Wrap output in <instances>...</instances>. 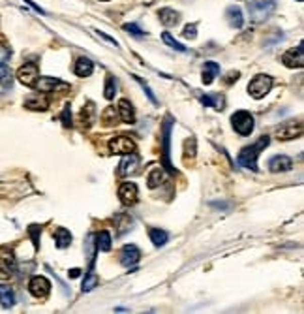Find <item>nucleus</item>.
Here are the masks:
<instances>
[{
  "label": "nucleus",
  "instance_id": "nucleus-1",
  "mask_svg": "<svg viewBox=\"0 0 304 314\" xmlns=\"http://www.w3.org/2000/svg\"><path fill=\"white\" fill-rule=\"evenodd\" d=\"M267 145H269V136H263V138H259L254 145L244 147L238 153V164L242 167H246V169L258 171V156L263 149H267Z\"/></svg>",
  "mask_w": 304,
  "mask_h": 314
},
{
  "label": "nucleus",
  "instance_id": "nucleus-2",
  "mask_svg": "<svg viewBox=\"0 0 304 314\" xmlns=\"http://www.w3.org/2000/svg\"><path fill=\"white\" fill-rule=\"evenodd\" d=\"M278 0H248V15L251 23H265L274 12Z\"/></svg>",
  "mask_w": 304,
  "mask_h": 314
},
{
  "label": "nucleus",
  "instance_id": "nucleus-3",
  "mask_svg": "<svg viewBox=\"0 0 304 314\" xmlns=\"http://www.w3.org/2000/svg\"><path fill=\"white\" fill-rule=\"evenodd\" d=\"M271 88H272V77L271 75L259 74L250 81V85H248V93H250L251 98H258L259 100V98H265L267 94L271 93Z\"/></svg>",
  "mask_w": 304,
  "mask_h": 314
},
{
  "label": "nucleus",
  "instance_id": "nucleus-4",
  "mask_svg": "<svg viewBox=\"0 0 304 314\" xmlns=\"http://www.w3.org/2000/svg\"><path fill=\"white\" fill-rule=\"evenodd\" d=\"M231 124L235 132L240 136H250L254 132V117L248 111H237L231 117Z\"/></svg>",
  "mask_w": 304,
  "mask_h": 314
},
{
  "label": "nucleus",
  "instance_id": "nucleus-5",
  "mask_svg": "<svg viewBox=\"0 0 304 314\" xmlns=\"http://www.w3.org/2000/svg\"><path fill=\"white\" fill-rule=\"evenodd\" d=\"M40 77V70L36 64L28 62V64H23L17 72V79L25 85V87H36V81Z\"/></svg>",
  "mask_w": 304,
  "mask_h": 314
},
{
  "label": "nucleus",
  "instance_id": "nucleus-6",
  "mask_svg": "<svg viewBox=\"0 0 304 314\" xmlns=\"http://www.w3.org/2000/svg\"><path fill=\"white\" fill-rule=\"evenodd\" d=\"M141 260V250H139L135 245H126L122 250H120V263L124 267H133L137 265V261Z\"/></svg>",
  "mask_w": 304,
  "mask_h": 314
},
{
  "label": "nucleus",
  "instance_id": "nucleus-7",
  "mask_svg": "<svg viewBox=\"0 0 304 314\" xmlns=\"http://www.w3.org/2000/svg\"><path fill=\"white\" fill-rule=\"evenodd\" d=\"M282 62H284L287 68H302L304 66V53H302V41L297 46V49H289L287 53L282 57Z\"/></svg>",
  "mask_w": 304,
  "mask_h": 314
},
{
  "label": "nucleus",
  "instance_id": "nucleus-8",
  "mask_svg": "<svg viewBox=\"0 0 304 314\" xmlns=\"http://www.w3.org/2000/svg\"><path fill=\"white\" fill-rule=\"evenodd\" d=\"M28 292L36 295V297H45L51 292V284H49L45 277H32L30 282H28Z\"/></svg>",
  "mask_w": 304,
  "mask_h": 314
},
{
  "label": "nucleus",
  "instance_id": "nucleus-9",
  "mask_svg": "<svg viewBox=\"0 0 304 314\" xmlns=\"http://www.w3.org/2000/svg\"><path fill=\"white\" fill-rule=\"evenodd\" d=\"M109 147H111V153L115 154H128L135 151V143L128 136H119L109 143Z\"/></svg>",
  "mask_w": 304,
  "mask_h": 314
},
{
  "label": "nucleus",
  "instance_id": "nucleus-10",
  "mask_svg": "<svg viewBox=\"0 0 304 314\" xmlns=\"http://www.w3.org/2000/svg\"><path fill=\"white\" fill-rule=\"evenodd\" d=\"M119 198L124 205H133L139 198L137 187L133 183H122L119 188Z\"/></svg>",
  "mask_w": 304,
  "mask_h": 314
},
{
  "label": "nucleus",
  "instance_id": "nucleus-11",
  "mask_svg": "<svg viewBox=\"0 0 304 314\" xmlns=\"http://www.w3.org/2000/svg\"><path fill=\"white\" fill-rule=\"evenodd\" d=\"M139 164H141V160H139L137 154H124V158H122V162H120L119 166V175H122V177H126V175H132L135 173L139 169Z\"/></svg>",
  "mask_w": 304,
  "mask_h": 314
},
{
  "label": "nucleus",
  "instance_id": "nucleus-12",
  "mask_svg": "<svg viewBox=\"0 0 304 314\" xmlns=\"http://www.w3.org/2000/svg\"><path fill=\"white\" fill-rule=\"evenodd\" d=\"M302 134V124L300 122H289V124H285V126H282L280 130L276 132V138L280 141H287V140H295V138H298V136Z\"/></svg>",
  "mask_w": 304,
  "mask_h": 314
},
{
  "label": "nucleus",
  "instance_id": "nucleus-13",
  "mask_svg": "<svg viewBox=\"0 0 304 314\" xmlns=\"http://www.w3.org/2000/svg\"><path fill=\"white\" fill-rule=\"evenodd\" d=\"M15 271V260H14V254L10 252V250H4V252H0V275L8 279V277H12Z\"/></svg>",
  "mask_w": 304,
  "mask_h": 314
},
{
  "label": "nucleus",
  "instance_id": "nucleus-14",
  "mask_svg": "<svg viewBox=\"0 0 304 314\" xmlns=\"http://www.w3.org/2000/svg\"><path fill=\"white\" fill-rule=\"evenodd\" d=\"M36 88L41 91V93H51V91H57V88H68V85L62 83L60 79H55V77H38Z\"/></svg>",
  "mask_w": 304,
  "mask_h": 314
},
{
  "label": "nucleus",
  "instance_id": "nucleus-15",
  "mask_svg": "<svg viewBox=\"0 0 304 314\" xmlns=\"http://www.w3.org/2000/svg\"><path fill=\"white\" fill-rule=\"evenodd\" d=\"M293 167V162H291L289 156H272L271 162H269V169L272 173H285Z\"/></svg>",
  "mask_w": 304,
  "mask_h": 314
},
{
  "label": "nucleus",
  "instance_id": "nucleus-16",
  "mask_svg": "<svg viewBox=\"0 0 304 314\" xmlns=\"http://www.w3.org/2000/svg\"><path fill=\"white\" fill-rule=\"evenodd\" d=\"M117 111H119L120 120H124L128 124H133V122H135V109H133V106L126 100V98H122V100L119 102V109H117Z\"/></svg>",
  "mask_w": 304,
  "mask_h": 314
},
{
  "label": "nucleus",
  "instance_id": "nucleus-17",
  "mask_svg": "<svg viewBox=\"0 0 304 314\" xmlns=\"http://www.w3.org/2000/svg\"><path fill=\"white\" fill-rule=\"evenodd\" d=\"M225 17H227V23L235 28H242V25H244L242 10H240L238 6H227V10H225Z\"/></svg>",
  "mask_w": 304,
  "mask_h": 314
},
{
  "label": "nucleus",
  "instance_id": "nucleus-18",
  "mask_svg": "<svg viewBox=\"0 0 304 314\" xmlns=\"http://www.w3.org/2000/svg\"><path fill=\"white\" fill-rule=\"evenodd\" d=\"M171 124H173V119L171 117H167L166 124H164V164L166 167L171 171V166H169V143H171Z\"/></svg>",
  "mask_w": 304,
  "mask_h": 314
},
{
  "label": "nucleus",
  "instance_id": "nucleus-19",
  "mask_svg": "<svg viewBox=\"0 0 304 314\" xmlns=\"http://www.w3.org/2000/svg\"><path fill=\"white\" fill-rule=\"evenodd\" d=\"M25 107L27 109H34V111H45L49 107V100L43 94H36V96H28L25 100Z\"/></svg>",
  "mask_w": 304,
  "mask_h": 314
},
{
  "label": "nucleus",
  "instance_id": "nucleus-20",
  "mask_svg": "<svg viewBox=\"0 0 304 314\" xmlns=\"http://www.w3.org/2000/svg\"><path fill=\"white\" fill-rule=\"evenodd\" d=\"M179 12H175L173 8H162L160 10V21L166 25V27H175L179 23Z\"/></svg>",
  "mask_w": 304,
  "mask_h": 314
},
{
  "label": "nucleus",
  "instance_id": "nucleus-21",
  "mask_svg": "<svg viewBox=\"0 0 304 314\" xmlns=\"http://www.w3.org/2000/svg\"><path fill=\"white\" fill-rule=\"evenodd\" d=\"M73 72H75V75H79V77H88V75H90L94 72V64L88 59L81 57V59L77 60V62H75V68H73Z\"/></svg>",
  "mask_w": 304,
  "mask_h": 314
},
{
  "label": "nucleus",
  "instance_id": "nucleus-22",
  "mask_svg": "<svg viewBox=\"0 0 304 314\" xmlns=\"http://www.w3.org/2000/svg\"><path fill=\"white\" fill-rule=\"evenodd\" d=\"M201 104H203V106H211V107H214V109L222 111L225 107V98L222 94H205V96H201Z\"/></svg>",
  "mask_w": 304,
  "mask_h": 314
},
{
  "label": "nucleus",
  "instance_id": "nucleus-23",
  "mask_svg": "<svg viewBox=\"0 0 304 314\" xmlns=\"http://www.w3.org/2000/svg\"><path fill=\"white\" fill-rule=\"evenodd\" d=\"M0 305L4 308H12L15 305V294L10 286H0Z\"/></svg>",
  "mask_w": 304,
  "mask_h": 314
},
{
  "label": "nucleus",
  "instance_id": "nucleus-24",
  "mask_svg": "<svg viewBox=\"0 0 304 314\" xmlns=\"http://www.w3.org/2000/svg\"><path fill=\"white\" fill-rule=\"evenodd\" d=\"M218 74H220V66L216 62H205V66H203V83L211 85Z\"/></svg>",
  "mask_w": 304,
  "mask_h": 314
},
{
  "label": "nucleus",
  "instance_id": "nucleus-25",
  "mask_svg": "<svg viewBox=\"0 0 304 314\" xmlns=\"http://www.w3.org/2000/svg\"><path fill=\"white\" fill-rule=\"evenodd\" d=\"M0 85L4 88H12V85H14V75H12V70L8 68L6 62H0Z\"/></svg>",
  "mask_w": 304,
  "mask_h": 314
},
{
  "label": "nucleus",
  "instance_id": "nucleus-26",
  "mask_svg": "<svg viewBox=\"0 0 304 314\" xmlns=\"http://www.w3.org/2000/svg\"><path fill=\"white\" fill-rule=\"evenodd\" d=\"M132 226H133V220L130 216H126V214H119L115 218V228H117V234L119 235H126V232Z\"/></svg>",
  "mask_w": 304,
  "mask_h": 314
},
{
  "label": "nucleus",
  "instance_id": "nucleus-27",
  "mask_svg": "<svg viewBox=\"0 0 304 314\" xmlns=\"http://www.w3.org/2000/svg\"><path fill=\"white\" fill-rule=\"evenodd\" d=\"M148 237H150V241L154 243V247H164L167 243V239H169L167 232L158 230V228H152L150 232H148Z\"/></svg>",
  "mask_w": 304,
  "mask_h": 314
},
{
  "label": "nucleus",
  "instance_id": "nucleus-28",
  "mask_svg": "<svg viewBox=\"0 0 304 314\" xmlns=\"http://www.w3.org/2000/svg\"><path fill=\"white\" fill-rule=\"evenodd\" d=\"M96 239V248L102 250V252H109L111 250V234L109 232H99Z\"/></svg>",
  "mask_w": 304,
  "mask_h": 314
},
{
  "label": "nucleus",
  "instance_id": "nucleus-29",
  "mask_svg": "<svg viewBox=\"0 0 304 314\" xmlns=\"http://www.w3.org/2000/svg\"><path fill=\"white\" fill-rule=\"evenodd\" d=\"M55 241H57V248H66L72 243V234L64 228H59L55 232Z\"/></svg>",
  "mask_w": 304,
  "mask_h": 314
},
{
  "label": "nucleus",
  "instance_id": "nucleus-30",
  "mask_svg": "<svg viewBox=\"0 0 304 314\" xmlns=\"http://www.w3.org/2000/svg\"><path fill=\"white\" fill-rule=\"evenodd\" d=\"M102 122H104L106 126H115V124L119 122V111H117L115 107H107L106 111L102 113Z\"/></svg>",
  "mask_w": 304,
  "mask_h": 314
},
{
  "label": "nucleus",
  "instance_id": "nucleus-31",
  "mask_svg": "<svg viewBox=\"0 0 304 314\" xmlns=\"http://www.w3.org/2000/svg\"><path fill=\"white\" fill-rule=\"evenodd\" d=\"M94 111H96L94 102H86V106L83 107V111H81V119H83V124H85V126H90V124H92Z\"/></svg>",
  "mask_w": 304,
  "mask_h": 314
},
{
  "label": "nucleus",
  "instance_id": "nucleus-32",
  "mask_svg": "<svg viewBox=\"0 0 304 314\" xmlns=\"http://www.w3.org/2000/svg\"><path fill=\"white\" fill-rule=\"evenodd\" d=\"M164 179H166L164 169H152L150 175H148V183H146V185H148V188H156L164 183Z\"/></svg>",
  "mask_w": 304,
  "mask_h": 314
},
{
  "label": "nucleus",
  "instance_id": "nucleus-33",
  "mask_svg": "<svg viewBox=\"0 0 304 314\" xmlns=\"http://www.w3.org/2000/svg\"><path fill=\"white\" fill-rule=\"evenodd\" d=\"M115 94H117V79H115L113 75H107L104 96H106V100H113V98H115Z\"/></svg>",
  "mask_w": 304,
  "mask_h": 314
},
{
  "label": "nucleus",
  "instance_id": "nucleus-34",
  "mask_svg": "<svg viewBox=\"0 0 304 314\" xmlns=\"http://www.w3.org/2000/svg\"><path fill=\"white\" fill-rule=\"evenodd\" d=\"M162 40L166 41V43H167V46H169V47H173V49H177V51H182V53H184V51H186V47L182 46V43H179V41L175 40V38H173V36H171V34H169V32H164V34H162Z\"/></svg>",
  "mask_w": 304,
  "mask_h": 314
},
{
  "label": "nucleus",
  "instance_id": "nucleus-35",
  "mask_svg": "<svg viewBox=\"0 0 304 314\" xmlns=\"http://www.w3.org/2000/svg\"><path fill=\"white\" fill-rule=\"evenodd\" d=\"M96 284H98V277L92 273H88L86 275L85 282H83V286H81V290H83V292H90V290L96 288Z\"/></svg>",
  "mask_w": 304,
  "mask_h": 314
},
{
  "label": "nucleus",
  "instance_id": "nucleus-36",
  "mask_svg": "<svg viewBox=\"0 0 304 314\" xmlns=\"http://www.w3.org/2000/svg\"><path fill=\"white\" fill-rule=\"evenodd\" d=\"M135 81H137L139 85H141V88H143V91H145V93H146V96H148V100H150L152 104H154V106H158V100H156V96H154V93H152V91H150V87L146 85V81H143V79H141V77H135Z\"/></svg>",
  "mask_w": 304,
  "mask_h": 314
},
{
  "label": "nucleus",
  "instance_id": "nucleus-37",
  "mask_svg": "<svg viewBox=\"0 0 304 314\" xmlns=\"http://www.w3.org/2000/svg\"><path fill=\"white\" fill-rule=\"evenodd\" d=\"M124 30H126V32H132L133 36H137V38H139V36H143V34H145V32H143V30H141V28L137 27V25H135V23L124 25Z\"/></svg>",
  "mask_w": 304,
  "mask_h": 314
},
{
  "label": "nucleus",
  "instance_id": "nucleus-38",
  "mask_svg": "<svg viewBox=\"0 0 304 314\" xmlns=\"http://www.w3.org/2000/svg\"><path fill=\"white\" fill-rule=\"evenodd\" d=\"M62 124H64V128H70V124H72V113H70V106L64 107V111H62Z\"/></svg>",
  "mask_w": 304,
  "mask_h": 314
},
{
  "label": "nucleus",
  "instance_id": "nucleus-39",
  "mask_svg": "<svg viewBox=\"0 0 304 314\" xmlns=\"http://www.w3.org/2000/svg\"><path fill=\"white\" fill-rule=\"evenodd\" d=\"M195 36H197V27H195V25H188V27L184 28V38H188V40H193V38H195Z\"/></svg>",
  "mask_w": 304,
  "mask_h": 314
},
{
  "label": "nucleus",
  "instance_id": "nucleus-40",
  "mask_svg": "<svg viewBox=\"0 0 304 314\" xmlns=\"http://www.w3.org/2000/svg\"><path fill=\"white\" fill-rule=\"evenodd\" d=\"M10 49H8L4 43H0V62H6L8 59H10Z\"/></svg>",
  "mask_w": 304,
  "mask_h": 314
},
{
  "label": "nucleus",
  "instance_id": "nucleus-41",
  "mask_svg": "<svg viewBox=\"0 0 304 314\" xmlns=\"http://www.w3.org/2000/svg\"><path fill=\"white\" fill-rule=\"evenodd\" d=\"M38 226H30V235H32V241H34V247H40V239H38Z\"/></svg>",
  "mask_w": 304,
  "mask_h": 314
},
{
  "label": "nucleus",
  "instance_id": "nucleus-42",
  "mask_svg": "<svg viewBox=\"0 0 304 314\" xmlns=\"http://www.w3.org/2000/svg\"><path fill=\"white\" fill-rule=\"evenodd\" d=\"M96 32H98V36H99V38H104V40H106L107 43H111V46H115V47H117V41H115V40H111V38H109V36H107V34L99 32V30H96Z\"/></svg>",
  "mask_w": 304,
  "mask_h": 314
},
{
  "label": "nucleus",
  "instance_id": "nucleus-43",
  "mask_svg": "<svg viewBox=\"0 0 304 314\" xmlns=\"http://www.w3.org/2000/svg\"><path fill=\"white\" fill-rule=\"evenodd\" d=\"M237 77H238V72H231V74L225 77V83H227V85H231V81L237 79Z\"/></svg>",
  "mask_w": 304,
  "mask_h": 314
},
{
  "label": "nucleus",
  "instance_id": "nucleus-44",
  "mask_svg": "<svg viewBox=\"0 0 304 314\" xmlns=\"http://www.w3.org/2000/svg\"><path fill=\"white\" fill-rule=\"evenodd\" d=\"M68 275H70V279H75V277H79L81 275V269H72Z\"/></svg>",
  "mask_w": 304,
  "mask_h": 314
},
{
  "label": "nucleus",
  "instance_id": "nucleus-45",
  "mask_svg": "<svg viewBox=\"0 0 304 314\" xmlns=\"http://www.w3.org/2000/svg\"><path fill=\"white\" fill-rule=\"evenodd\" d=\"M298 2H302V0H298Z\"/></svg>",
  "mask_w": 304,
  "mask_h": 314
},
{
  "label": "nucleus",
  "instance_id": "nucleus-46",
  "mask_svg": "<svg viewBox=\"0 0 304 314\" xmlns=\"http://www.w3.org/2000/svg\"><path fill=\"white\" fill-rule=\"evenodd\" d=\"M104 2H106V0H104Z\"/></svg>",
  "mask_w": 304,
  "mask_h": 314
}]
</instances>
